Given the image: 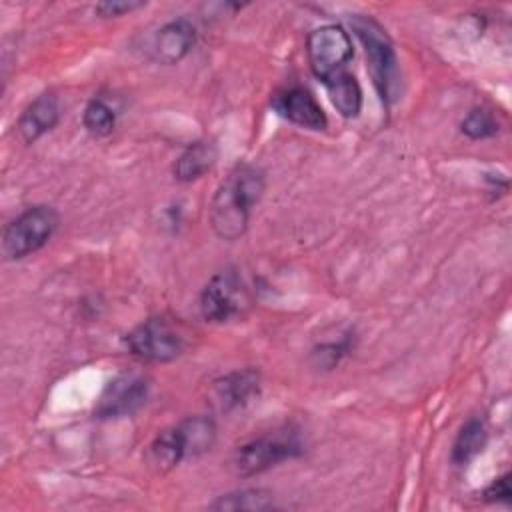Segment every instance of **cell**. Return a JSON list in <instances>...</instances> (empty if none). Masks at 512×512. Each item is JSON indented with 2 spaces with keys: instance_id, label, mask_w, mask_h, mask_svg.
I'll return each instance as SVG.
<instances>
[{
  "instance_id": "22",
  "label": "cell",
  "mask_w": 512,
  "mask_h": 512,
  "mask_svg": "<svg viewBox=\"0 0 512 512\" xmlns=\"http://www.w3.org/2000/svg\"><path fill=\"white\" fill-rule=\"evenodd\" d=\"M350 350V342L348 340H340V342H330V344H322L320 348H316L314 356H318V364L332 368L334 364H338V360Z\"/></svg>"
},
{
  "instance_id": "14",
  "label": "cell",
  "mask_w": 512,
  "mask_h": 512,
  "mask_svg": "<svg viewBox=\"0 0 512 512\" xmlns=\"http://www.w3.org/2000/svg\"><path fill=\"white\" fill-rule=\"evenodd\" d=\"M330 96V102L344 118H356L362 110V88L354 74L342 70L322 82Z\"/></svg>"
},
{
  "instance_id": "9",
  "label": "cell",
  "mask_w": 512,
  "mask_h": 512,
  "mask_svg": "<svg viewBox=\"0 0 512 512\" xmlns=\"http://www.w3.org/2000/svg\"><path fill=\"white\" fill-rule=\"evenodd\" d=\"M272 106L282 118H286L296 126L308 128V130H324L328 126V118L322 106L312 96V92L302 86L284 88L274 96Z\"/></svg>"
},
{
  "instance_id": "5",
  "label": "cell",
  "mask_w": 512,
  "mask_h": 512,
  "mask_svg": "<svg viewBox=\"0 0 512 512\" xmlns=\"http://www.w3.org/2000/svg\"><path fill=\"white\" fill-rule=\"evenodd\" d=\"M124 346L144 362H170L182 354L184 336L170 320L154 316L134 326L124 336Z\"/></svg>"
},
{
  "instance_id": "1",
  "label": "cell",
  "mask_w": 512,
  "mask_h": 512,
  "mask_svg": "<svg viewBox=\"0 0 512 512\" xmlns=\"http://www.w3.org/2000/svg\"><path fill=\"white\" fill-rule=\"evenodd\" d=\"M266 188L264 170L256 164H236L216 188L210 202V226L222 240H238L250 222V212Z\"/></svg>"
},
{
  "instance_id": "18",
  "label": "cell",
  "mask_w": 512,
  "mask_h": 512,
  "mask_svg": "<svg viewBox=\"0 0 512 512\" xmlns=\"http://www.w3.org/2000/svg\"><path fill=\"white\" fill-rule=\"evenodd\" d=\"M274 504V496L272 492L264 490V488H242V490H234L228 494L218 496L212 504L210 510H218V512H238V510H250V512H264V510H272Z\"/></svg>"
},
{
  "instance_id": "8",
  "label": "cell",
  "mask_w": 512,
  "mask_h": 512,
  "mask_svg": "<svg viewBox=\"0 0 512 512\" xmlns=\"http://www.w3.org/2000/svg\"><path fill=\"white\" fill-rule=\"evenodd\" d=\"M244 290L240 278L232 272H218L200 292V314L208 322H226L240 314Z\"/></svg>"
},
{
  "instance_id": "20",
  "label": "cell",
  "mask_w": 512,
  "mask_h": 512,
  "mask_svg": "<svg viewBox=\"0 0 512 512\" xmlns=\"http://www.w3.org/2000/svg\"><path fill=\"white\" fill-rule=\"evenodd\" d=\"M460 130L472 138V140H484V138H490L498 132V122L494 118V114L486 108H472L462 124H460Z\"/></svg>"
},
{
  "instance_id": "6",
  "label": "cell",
  "mask_w": 512,
  "mask_h": 512,
  "mask_svg": "<svg viewBox=\"0 0 512 512\" xmlns=\"http://www.w3.org/2000/svg\"><path fill=\"white\" fill-rule=\"evenodd\" d=\"M306 54L314 76L324 82L330 76L346 70V64L354 56V48L348 32L342 26L324 24L308 34Z\"/></svg>"
},
{
  "instance_id": "3",
  "label": "cell",
  "mask_w": 512,
  "mask_h": 512,
  "mask_svg": "<svg viewBox=\"0 0 512 512\" xmlns=\"http://www.w3.org/2000/svg\"><path fill=\"white\" fill-rule=\"evenodd\" d=\"M360 38L368 62V72L380 100L388 106L396 98L398 88V58L386 30L368 16H354L350 20Z\"/></svg>"
},
{
  "instance_id": "23",
  "label": "cell",
  "mask_w": 512,
  "mask_h": 512,
  "mask_svg": "<svg viewBox=\"0 0 512 512\" xmlns=\"http://www.w3.org/2000/svg\"><path fill=\"white\" fill-rule=\"evenodd\" d=\"M484 500L488 502H510L512 500V488H510V474H502L490 482V486L484 490Z\"/></svg>"
},
{
  "instance_id": "10",
  "label": "cell",
  "mask_w": 512,
  "mask_h": 512,
  "mask_svg": "<svg viewBox=\"0 0 512 512\" xmlns=\"http://www.w3.org/2000/svg\"><path fill=\"white\" fill-rule=\"evenodd\" d=\"M258 392H260V374L258 370H252V368L234 370L226 376H220L218 380L212 382V388H210L212 402L222 412H230L248 404L254 396H258Z\"/></svg>"
},
{
  "instance_id": "12",
  "label": "cell",
  "mask_w": 512,
  "mask_h": 512,
  "mask_svg": "<svg viewBox=\"0 0 512 512\" xmlns=\"http://www.w3.org/2000/svg\"><path fill=\"white\" fill-rule=\"evenodd\" d=\"M196 30L188 18L166 22L154 36L152 52L160 64H178L194 46Z\"/></svg>"
},
{
  "instance_id": "7",
  "label": "cell",
  "mask_w": 512,
  "mask_h": 512,
  "mask_svg": "<svg viewBox=\"0 0 512 512\" xmlns=\"http://www.w3.org/2000/svg\"><path fill=\"white\" fill-rule=\"evenodd\" d=\"M148 398V380L142 374L122 372L102 390L94 414L98 418H120L134 414Z\"/></svg>"
},
{
  "instance_id": "11",
  "label": "cell",
  "mask_w": 512,
  "mask_h": 512,
  "mask_svg": "<svg viewBox=\"0 0 512 512\" xmlns=\"http://www.w3.org/2000/svg\"><path fill=\"white\" fill-rule=\"evenodd\" d=\"M60 120V102L54 92L34 98L16 122V132L24 144H34L42 134L52 130Z\"/></svg>"
},
{
  "instance_id": "17",
  "label": "cell",
  "mask_w": 512,
  "mask_h": 512,
  "mask_svg": "<svg viewBox=\"0 0 512 512\" xmlns=\"http://www.w3.org/2000/svg\"><path fill=\"white\" fill-rule=\"evenodd\" d=\"M488 440V428L484 420L470 418L462 424L452 444V462L456 466H466L472 458H476Z\"/></svg>"
},
{
  "instance_id": "19",
  "label": "cell",
  "mask_w": 512,
  "mask_h": 512,
  "mask_svg": "<svg viewBox=\"0 0 512 512\" xmlns=\"http://www.w3.org/2000/svg\"><path fill=\"white\" fill-rule=\"evenodd\" d=\"M82 124L96 138L108 136L116 126V112L112 110V106L106 100L92 98L84 108Z\"/></svg>"
},
{
  "instance_id": "4",
  "label": "cell",
  "mask_w": 512,
  "mask_h": 512,
  "mask_svg": "<svg viewBox=\"0 0 512 512\" xmlns=\"http://www.w3.org/2000/svg\"><path fill=\"white\" fill-rule=\"evenodd\" d=\"M60 216L52 206L26 208L2 232V254L6 260H20L40 250L56 232Z\"/></svg>"
},
{
  "instance_id": "16",
  "label": "cell",
  "mask_w": 512,
  "mask_h": 512,
  "mask_svg": "<svg viewBox=\"0 0 512 512\" xmlns=\"http://www.w3.org/2000/svg\"><path fill=\"white\" fill-rule=\"evenodd\" d=\"M146 458H148L150 466L156 468L158 472H168L174 466H178L186 458L178 428L172 426V428L162 430L148 446Z\"/></svg>"
},
{
  "instance_id": "15",
  "label": "cell",
  "mask_w": 512,
  "mask_h": 512,
  "mask_svg": "<svg viewBox=\"0 0 512 512\" xmlns=\"http://www.w3.org/2000/svg\"><path fill=\"white\" fill-rule=\"evenodd\" d=\"M186 458L208 452L216 442V424L208 416H190L176 424Z\"/></svg>"
},
{
  "instance_id": "2",
  "label": "cell",
  "mask_w": 512,
  "mask_h": 512,
  "mask_svg": "<svg viewBox=\"0 0 512 512\" xmlns=\"http://www.w3.org/2000/svg\"><path fill=\"white\" fill-rule=\"evenodd\" d=\"M302 450L298 432L288 426L238 446L230 456L228 468L238 478H250L278 466L280 462L300 456Z\"/></svg>"
},
{
  "instance_id": "21",
  "label": "cell",
  "mask_w": 512,
  "mask_h": 512,
  "mask_svg": "<svg viewBox=\"0 0 512 512\" xmlns=\"http://www.w3.org/2000/svg\"><path fill=\"white\" fill-rule=\"evenodd\" d=\"M146 6V2H136V0H108V2H100L94 6V12L100 14L102 18H116V16H122L126 12H132V10H138Z\"/></svg>"
},
{
  "instance_id": "13",
  "label": "cell",
  "mask_w": 512,
  "mask_h": 512,
  "mask_svg": "<svg viewBox=\"0 0 512 512\" xmlns=\"http://www.w3.org/2000/svg\"><path fill=\"white\" fill-rule=\"evenodd\" d=\"M218 160V146L214 140H196L174 162V178L178 182H194L214 168Z\"/></svg>"
}]
</instances>
